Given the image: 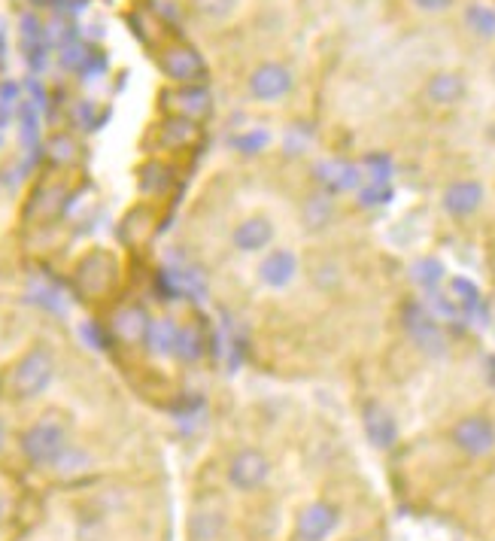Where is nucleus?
I'll return each instance as SVG.
<instances>
[{
    "mask_svg": "<svg viewBox=\"0 0 495 541\" xmlns=\"http://www.w3.org/2000/svg\"><path fill=\"white\" fill-rule=\"evenodd\" d=\"M483 198H486V192H483V186L477 183V180H459V183H450L447 189H444V210L450 213V216H456V219H462V216H471V213H477L480 207H483Z\"/></svg>",
    "mask_w": 495,
    "mask_h": 541,
    "instance_id": "nucleus-15",
    "label": "nucleus"
},
{
    "mask_svg": "<svg viewBox=\"0 0 495 541\" xmlns=\"http://www.w3.org/2000/svg\"><path fill=\"white\" fill-rule=\"evenodd\" d=\"M52 377H55L52 353L46 347H34L16 362L13 377H10V390L16 399H37L40 393L49 390Z\"/></svg>",
    "mask_w": 495,
    "mask_h": 541,
    "instance_id": "nucleus-1",
    "label": "nucleus"
},
{
    "mask_svg": "<svg viewBox=\"0 0 495 541\" xmlns=\"http://www.w3.org/2000/svg\"><path fill=\"white\" fill-rule=\"evenodd\" d=\"M168 183H171V171L164 165L149 162V165L140 168V189L143 192H164V189H168Z\"/></svg>",
    "mask_w": 495,
    "mask_h": 541,
    "instance_id": "nucleus-25",
    "label": "nucleus"
},
{
    "mask_svg": "<svg viewBox=\"0 0 495 541\" xmlns=\"http://www.w3.org/2000/svg\"><path fill=\"white\" fill-rule=\"evenodd\" d=\"M4 441H7V429H4V423H0V447H4Z\"/></svg>",
    "mask_w": 495,
    "mask_h": 541,
    "instance_id": "nucleus-36",
    "label": "nucleus"
},
{
    "mask_svg": "<svg viewBox=\"0 0 495 541\" xmlns=\"http://www.w3.org/2000/svg\"><path fill=\"white\" fill-rule=\"evenodd\" d=\"M450 301L456 304L459 314H477V307L483 304L480 289L471 280H465V277H453L450 280Z\"/></svg>",
    "mask_w": 495,
    "mask_h": 541,
    "instance_id": "nucleus-21",
    "label": "nucleus"
},
{
    "mask_svg": "<svg viewBox=\"0 0 495 541\" xmlns=\"http://www.w3.org/2000/svg\"><path fill=\"white\" fill-rule=\"evenodd\" d=\"M298 277V256L292 250H271L259 262V280L268 289H286Z\"/></svg>",
    "mask_w": 495,
    "mask_h": 541,
    "instance_id": "nucleus-14",
    "label": "nucleus"
},
{
    "mask_svg": "<svg viewBox=\"0 0 495 541\" xmlns=\"http://www.w3.org/2000/svg\"><path fill=\"white\" fill-rule=\"evenodd\" d=\"M362 423H365V435L377 450H389L398 441V423L392 417V411L380 402H365L362 408Z\"/></svg>",
    "mask_w": 495,
    "mask_h": 541,
    "instance_id": "nucleus-13",
    "label": "nucleus"
},
{
    "mask_svg": "<svg viewBox=\"0 0 495 541\" xmlns=\"http://www.w3.org/2000/svg\"><path fill=\"white\" fill-rule=\"evenodd\" d=\"M161 98H164V107H168L174 116L189 119V122H201L213 110L210 92L204 86H180L177 92H164Z\"/></svg>",
    "mask_w": 495,
    "mask_h": 541,
    "instance_id": "nucleus-10",
    "label": "nucleus"
},
{
    "mask_svg": "<svg viewBox=\"0 0 495 541\" xmlns=\"http://www.w3.org/2000/svg\"><path fill=\"white\" fill-rule=\"evenodd\" d=\"M76 280L82 286V292L89 295H104L113 283H116V259L104 250H95L92 256H86L76 268Z\"/></svg>",
    "mask_w": 495,
    "mask_h": 541,
    "instance_id": "nucleus-9",
    "label": "nucleus"
},
{
    "mask_svg": "<svg viewBox=\"0 0 495 541\" xmlns=\"http://www.w3.org/2000/svg\"><path fill=\"white\" fill-rule=\"evenodd\" d=\"M49 159L58 162V165H73V162L79 159V146H76V140L67 137V134H55V137L49 140Z\"/></svg>",
    "mask_w": 495,
    "mask_h": 541,
    "instance_id": "nucleus-26",
    "label": "nucleus"
},
{
    "mask_svg": "<svg viewBox=\"0 0 495 541\" xmlns=\"http://www.w3.org/2000/svg\"><path fill=\"white\" fill-rule=\"evenodd\" d=\"M67 450V432L58 420H40L22 435V453L34 466H55Z\"/></svg>",
    "mask_w": 495,
    "mask_h": 541,
    "instance_id": "nucleus-2",
    "label": "nucleus"
},
{
    "mask_svg": "<svg viewBox=\"0 0 495 541\" xmlns=\"http://www.w3.org/2000/svg\"><path fill=\"white\" fill-rule=\"evenodd\" d=\"M274 222L268 216H246L234 231H231V241L240 253H265L274 244Z\"/></svg>",
    "mask_w": 495,
    "mask_h": 541,
    "instance_id": "nucleus-11",
    "label": "nucleus"
},
{
    "mask_svg": "<svg viewBox=\"0 0 495 541\" xmlns=\"http://www.w3.org/2000/svg\"><path fill=\"white\" fill-rule=\"evenodd\" d=\"M335 216H338L335 195H328V192L310 195V198L301 204V225H304L307 231H325L328 225L335 222Z\"/></svg>",
    "mask_w": 495,
    "mask_h": 541,
    "instance_id": "nucleus-18",
    "label": "nucleus"
},
{
    "mask_svg": "<svg viewBox=\"0 0 495 541\" xmlns=\"http://www.w3.org/2000/svg\"><path fill=\"white\" fill-rule=\"evenodd\" d=\"M104 116H107V113H104V110L98 113L92 101H79V104L73 107V122L82 125V128H98V125L104 122Z\"/></svg>",
    "mask_w": 495,
    "mask_h": 541,
    "instance_id": "nucleus-31",
    "label": "nucleus"
},
{
    "mask_svg": "<svg viewBox=\"0 0 495 541\" xmlns=\"http://www.w3.org/2000/svg\"><path fill=\"white\" fill-rule=\"evenodd\" d=\"M268 143H271V134L262 131V128H253V131H246V134L231 137V146L237 152H243V156H256V152H262Z\"/></svg>",
    "mask_w": 495,
    "mask_h": 541,
    "instance_id": "nucleus-27",
    "label": "nucleus"
},
{
    "mask_svg": "<svg viewBox=\"0 0 495 541\" xmlns=\"http://www.w3.org/2000/svg\"><path fill=\"white\" fill-rule=\"evenodd\" d=\"M195 122H189V119H180V116H174L171 122H164L161 125V143L164 146H186V143H192L195 140Z\"/></svg>",
    "mask_w": 495,
    "mask_h": 541,
    "instance_id": "nucleus-22",
    "label": "nucleus"
},
{
    "mask_svg": "<svg viewBox=\"0 0 495 541\" xmlns=\"http://www.w3.org/2000/svg\"><path fill=\"white\" fill-rule=\"evenodd\" d=\"M34 7H40V10H46V7H55V4H61V0H31Z\"/></svg>",
    "mask_w": 495,
    "mask_h": 541,
    "instance_id": "nucleus-35",
    "label": "nucleus"
},
{
    "mask_svg": "<svg viewBox=\"0 0 495 541\" xmlns=\"http://www.w3.org/2000/svg\"><path fill=\"white\" fill-rule=\"evenodd\" d=\"M271 478V462L262 450H253V447H246L240 453H234L231 459V466H228V481L234 490L240 493H253L259 487H265Z\"/></svg>",
    "mask_w": 495,
    "mask_h": 541,
    "instance_id": "nucleus-6",
    "label": "nucleus"
},
{
    "mask_svg": "<svg viewBox=\"0 0 495 541\" xmlns=\"http://www.w3.org/2000/svg\"><path fill=\"white\" fill-rule=\"evenodd\" d=\"M410 274H414V280H417L426 292H435V289L441 286V280H444V265H441L438 259H420Z\"/></svg>",
    "mask_w": 495,
    "mask_h": 541,
    "instance_id": "nucleus-23",
    "label": "nucleus"
},
{
    "mask_svg": "<svg viewBox=\"0 0 495 541\" xmlns=\"http://www.w3.org/2000/svg\"><path fill=\"white\" fill-rule=\"evenodd\" d=\"M450 438L456 450H462L471 459H483L495 450V423L483 414H468L453 423Z\"/></svg>",
    "mask_w": 495,
    "mask_h": 541,
    "instance_id": "nucleus-4",
    "label": "nucleus"
},
{
    "mask_svg": "<svg viewBox=\"0 0 495 541\" xmlns=\"http://www.w3.org/2000/svg\"><path fill=\"white\" fill-rule=\"evenodd\" d=\"M414 4L420 10H426V13H444V10L453 7V0H414Z\"/></svg>",
    "mask_w": 495,
    "mask_h": 541,
    "instance_id": "nucleus-34",
    "label": "nucleus"
},
{
    "mask_svg": "<svg viewBox=\"0 0 495 541\" xmlns=\"http://www.w3.org/2000/svg\"><path fill=\"white\" fill-rule=\"evenodd\" d=\"M404 329H407L410 341L417 344V350H423L426 356H444L447 353L444 329L438 326V320L426 311L423 304H417V301L404 304Z\"/></svg>",
    "mask_w": 495,
    "mask_h": 541,
    "instance_id": "nucleus-3",
    "label": "nucleus"
},
{
    "mask_svg": "<svg viewBox=\"0 0 495 541\" xmlns=\"http://www.w3.org/2000/svg\"><path fill=\"white\" fill-rule=\"evenodd\" d=\"M22 140L31 146V143H37V110L31 107V104H22Z\"/></svg>",
    "mask_w": 495,
    "mask_h": 541,
    "instance_id": "nucleus-33",
    "label": "nucleus"
},
{
    "mask_svg": "<svg viewBox=\"0 0 495 541\" xmlns=\"http://www.w3.org/2000/svg\"><path fill=\"white\" fill-rule=\"evenodd\" d=\"M192 4H195V10H198L201 16H207V19H228V16L237 10L240 0H192Z\"/></svg>",
    "mask_w": 495,
    "mask_h": 541,
    "instance_id": "nucleus-29",
    "label": "nucleus"
},
{
    "mask_svg": "<svg viewBox=\"0 0 495 541\" xmlns=\"http://www.w3.org/2000/svg\"><path fill=\"white\" fill-rule=\"evenodd\" d=\"M389 198H392L389 183H368V186L359 189V204H362V207H380V204H386Z\"/></svg>",
    "mask_w": 495,
    "mask_h": 541,
    "instance_id": "nucleus-30",
    "label": "nucleus"
},
{
    "mask_svg": "<svg viewBox=\"0 0 495 541\" xmlns=\"http://www.w3.org/2000/svg\"><path fill=\"white\" fill-rule=\"evenodd\" d=\"M177 341H180V326L174 320H168V317L152 320L146 344H149V350L155 356H174L177 353Z\"/></svg>",
    "mask_w": 495,
    "mask_h": 541,
    "instance_id": "nucleus-19",
    "label": "nucleus"
},
{
    "mask_svg": "<svg viewBox=\"0 0 495 541\" xmlns=\"http://www.w3.org/2000/svg\"><path fill=\"white\" fill-rule=\"evenodd\" d=\"M292 86H295L292 70L286 64H277V61H265L250 73V95L256 101H265V104L286 98L292 92Z\"/></svg>",
    "mask_w": 495,
    "mask_h": 541,
    "instance_id": "nucleus-7",
    "label": "nucleus"
},
{
    "mask_svg": "<svg viewBox=\"0 0 495 541\" xmlns=\"http://www.w3.org/2000/svg\"><path fill=\"white\" fill-rule=\"evenodd\" d=\"M149 326H152V320L140 304H125L113 314V335L122 344H146Z\"/></svg>",
    "mask_w": 495,
    "mask_h": 541,
    "instance_id": "nucleus-16",
    "label": "nucleus"
},
{
    "mask_svg": "<svg viewBox=\"0 0 495 541\" xmlns=\"http://www.w3.org/2000/svg\"><path fill=\"white\" fill-rule=\"evenodd\" d=\"M204 350V341H201V332L195 326H183L180 329V341H177V356L180 359H198Z\"/></svg>",
    "mask_w": 495,
    "mask_h": 541,
    "instance_id": "nucleus-28",
    "label": "nucleus"
},
{
    "mask_svg": "<svg viewBox=\"0 0 495 541\" xmlns=\"http://www.w3.org/2000/svg\"><path fill=\"white\" fill-rule=\"evenodd\" d=\"M313 177L316 183L322 186V192L328 195H341V192H350L362 183V171L350 162H341V159H325L313 168Z\"/></svg>",
    "mask_w": 495,
    "mask_h": 541,
    "instance_id": "nucleus-12",
    "label": "nucleus"
},
{
    "mask_svg": "<svg viewBox=\"0 0 495 541\" xmlns=\"http://www.w3.org/2000/svg\"><path fill=\"white\" fill-rule=\"evenodd\" d=\"M338 508L332 502H310L307 508H301V514L295 517V538L298 541H325L338 529Z\"/></svg>",
    "mask_w": 495,
    "mask_h": 541,
    "instance_id": "nucleus-8",
    "label": "nucleus"
},
{
    "mask_svg": "<svg viewBox=\"0 0 495 541\" xmlns=\"http://www.w3.org/2000/svg\"><path fill=\"white\" fill-rule=\"evenodd\" d=\"M158 64L164 76L180 86H204L207 80V61L192 46H168L161 52Z\"/></svg>",
    "mask_w": 495,
    "mask_h": 541,
    "instance_id": "nucleus-5",
    "label": "nucleus"
},
{
    "mask_svg": "<svg viewBox=\"0 0 495 541\" xmlns=\"http://www.w3.org/2000/svg\"><path fill=\"white\" fill-rule=\"evenodd\" d=\"M365 171H368V180H371V183H389L392 162H389L386 156H368V159H365Z\"/></svg>",
    "mask_w": 495,
    "mask_h": 541,
    "instance_id": "nucleus-32",
    "label": "nucleus"
},
{
    "mask_svg": "<svg viewBox=\"0 0 495 541\" xmlns=\"http://www.w3.org/2000/svg\"><path fill=\"white\" fill-rule=\"evenodd\" d=\"M465 28L480 40H492L495 37V10L486 4H468L465 7Z\"/></svg>",
    "mask_w": 495,
    "mask_h": 541,
    "instance_id": "nucleus-20",
    "label": "nucleus"
},
{
    "mask_svg": "<svg viewBox=\"0 0 495 541\" xmlns=\"http://www.w3.org/2000/svg\"><path fill=\"white\" fill-rule=\"evenodd\" d=\"M222 532V517L216 511H201L192 517V538L195 541H216Z\"/></svg>",
    "mask_w": 495,
    "mask_h": 541,
    "instance_id": "nucleus-24",
    "label": "nucleus"
},
{
    "mask_svg": "<svg viewBox=\"0 0 495 541\" xmlns=\"http://www.w3.org/2000/svg\"><path fill=\"white\" fill-rule=\"evenodd\" d=\"M465 92H468L465 76L456 73V70H441L426 83V98L435 107H453V104H459L465 98Z\"/></svg>",
    "mask_w": 495,
    "mask_h": 541,
    "instance_id": "nucleus-17",
    "label": "nucleus"
}]
</instances>
